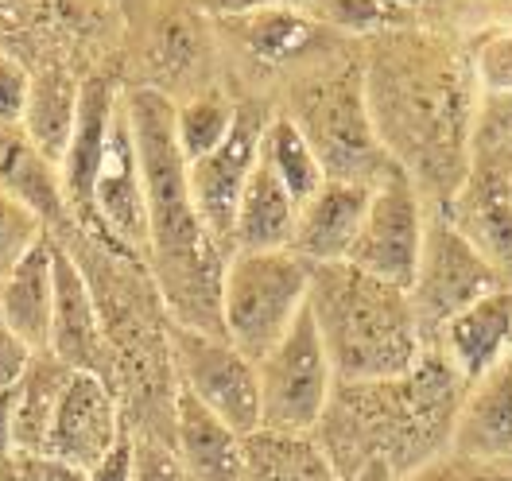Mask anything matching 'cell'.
<instances>
[{"label": "cell", "instance_id": "7402d4cb", "mask_svg": "<svg viewBox=\"0 0 512 481\" xmlns=\"http://www.w3.org/2000/svg\"><path fill=\"white\" fill-rule=\"evenodd\" d=\"M0 191L20 198L24 206H32L47 225V233L55 225L70 222L59 163H51L35 148V140L24 132V125H0Z\"/></svg>", "mask_w": 512, "mask_h": 481}, {"label": "cell", "instance_id": "3957f363", "mask_svg": "<svg viewBox=\"0 0 512 481\" xmlns=\"http://www.w3.org/2000/svg\"><path fill=\"white\" fill-rule=\"evenodd\" d=\"M462 396L466 377L450 365L447 353L427 350L404 377L334 385L315 435L346 481L369 466L404 481L450 450Z\"/></svg>", "mask_w": 512, "mask_h": 481}, {"label": "cell", "instance_id": "e0dca14e", "mask_svg": "<svg viewBox=\"0 0 512 481\" xmlns=\"http://www.w3.org/2000/svg\"><path fill=\"white\" fill-rule=\"evenodd\" d=\"M431 350L447 353V361L470 381L497 369L512 350V288H497L458 311L439 330Z\"/></svg>", "mask_w": 512, "mask_h": 481}, {"label": "cell", "instance_id": "d6986e66", "mask_svg": "<svg viewBox=\"0 0 512 481\" xmlns=\"http://www.w3.org/2000/svg\"><path fill=\"white\" fill-rule=\"evenodd\" d=\"M373 187L365 183H342L326 179L311 202L299 206V225L291 237V253L307 264H338L350 257V245L361 229L365 206H369Z\"/></svg>", "mask_w": 512, "mask_h": 481}, {"label": "cell", "instance_id": "4316f807", "mask_svg": "<svg viewBox=\"0 0 512 481\" xmlns=\"http://www.w3.org/2000/svg\"><path fill=\"white\" fill-rule=\"evenodd\" d=\"M260 160L276 171V179L288 187L291 198H295L299 206L311 202L315 191L326 183L315 148L307 144L303 129L291 121L288 113H284V117H272V121L264 125V136H260Z\"/></svg>", "mask_w": 512, "mask_h": 481}, {"label": "cell", "instance_id": "b9f144b4", "mask_svg": "<svg viewBox=\"0 0 512 481\" xmlns=\"http://www.w3.org/2000/svg\"><path fill=\"white\" fill-rule=\"evenodd\" d=\"M396 4H404V0H396Z\"/></svg>", "mask_w": 512, "mask_h": 481}, {"label": "cell", "instance_id": "d6a6232c", "mask_svg": "<svg viewBox=\"0 0 512 481\" xmlns=\"http://www.w3.org/2000/svg\"><path fill=\"white\" fill-rule=\"evenodd\" d=\"M404 481H512V462H481L447 450L443 458H435L431 466H423Z\"/></svg>", "mask_w": 512, "mask_h": 481}, {"label": "cell", "instance_id": "4fadbf2b", "mask_svg": "<svg viewBox=\"0 0 512 481\" xmlns=\"http://www.w3.org/2000/svg\"><path fill=\"white\" fill-rule=\"evenodd\" d=\"M86 229H94L97 237L113 241L117 249H125L132 257L148 253V202H144L140 156H136V140H132V125H128L125 97L117 101L105 163H101L94 187V214H90Z\"/></svg>", "mask_w": 512, "mask_h": 481}, {"label": "cell", "instance_id": "277c9868", "mask_svg": "<svg viewBox=\"0 0 512 481\" xmlns=\"http://www.w3.org/2000/svg\"><path fill=\"white\" fill-rule=\"evenodd\" d=\"M307 311L319 326L338 385L392 381L427 353L412 295L353 264H311Z\"/></svg>", "mask_w": 512, "mask_h": 481}, {"label": "cell", "instance_id": "484cf974", "mask_svg": "<svg viewBox=\"0 0 512 481\" xmlns=\"http://www.w3.org/2000/svg\"><path fill=\"white\" fill-rule=\"evenodd\" d=\"M78 94L82 82H74L66 70H39L28 90V109H24V132L35 140V148L51 163L63 160L74 117H78Z\"/></svg>", "mask_w": 512, "mask_h": 481}, {"label": "cell", "instance_id": "8d00e7d4", "mask_svg": "<svg viewBox=\"0 0 512 481\" xmlns=\"http://www.w3.org/2000/svg\"><path fill=\"white\" fill-rule=\"evenodd\" d=\"M198 12H214L225 20H237V16H253V12H272V8H307L311 0H187Z\"/></svg>", "mask_w": 512, "mask_h": 481}, {"label": "cell", "instance_id": "6da1fadb", "mask_svg": "<svg viewBox=\"0 0 512 481\" xmlns=\"http://www.w3.org/2000/svg\"><path fill=\"white\" fill-rule=\"evenodd\" d=\"M373 70L365 74V97L377 140L416 191H431L443 210L470 175L466 148L474 117V97L466 70L447 51L423 43V35L384 32ZM478 132V129H474Z\"/></svg>", "mask_w": 512, "mask_h": 481}, {"label": "cell", "instance_id": "74e56055", "mask_svg": "<svg viewBox=\"0 0 512 481\" xmlns=\"http://www.w3.org/2000/svg\"><path fill=\"white\" fill-rule=\"evenodd\" d=\"M82 481H132V427L128 423L121 431V439L113 443V450Z\"/></svg>", "mask_w": 512, "mask_h": 481}, {"label": "cell", "instance_id": "83f0119b", "mask_svg": "<svg viewBox=\"0 0 512 481\" xmlns=\"http://www.w3.org/2000/svg\"><path fill=\"white\" fill-rule=\"evenodd\" d=\"M233 28L245 35V47L260 59H268V63L299 59L322 39V28L299 8H272V12L237 16Z\"/></svg>", "mask_w": 512, "mask_h": 481}, {"label": "cell", "instance_id": "cb8c5ba5", "mask_svg": "<svg viewBox=\"0 0 512 481\" xmlns=\"http://www.w3.org/2000/svg\"><path fill=\"white\" fill-rule=\"evenodd\" d=\"M299 225V202L276 179V171L256 156L249 187L241 194L237 222H233V253H264V249H291ZM229 253V257H233Z\"/></svg>", "mask_w": 512, "mask_h": 481}, {"label": "cell", "instance_id": "d4e9b609", "mask_svg": "<svg viewBox=\"0 0 512 481\" xmlns=\"http://www.w3.org/2000/svg\"><path fill=\"white\" fill-rule=\"evenodd\" d=\"M74 369H66L59 357L51 353H35L28 377L16 388V423H12V454H28V458H47V435H51V419L59 408L66 381Z\"/></svg>", "mask_w": 512, "mask_h": 481}, {"label": "cell", "instance_id": "8992f818", "mask_svg": "<svg viewBox=\"0 0 512 481\" xmlns=\"http://www.w3.org/2000/svg\"><path fill=\"white\" fill-rule=\"evenodd\" d=\"M311 295V264L291 249L233 253L222 280V334L260 361L284 342Z\"/></svg>", "mask_w": 512, "mask_h": 481}, {"label": "cell", "instance_id": "ba28073f", "mask_svg": "<svg viewBox=\"0 0 512 481\" xmlns=\"http://www.w3.org/2000/svg\"><path fill=\"white\" fill-rule=\"evenodd\" d=\"M260 381V427L272 431H315L334 396V369L311 311L284 334L280 346L256 361Z\"/></svg>", "mask_w": 512, "mask_h": 481}, {"label": "cell", "instance_id": "5bb4252c", "mask_svg": "<svg viewBox=\"0 0 512 481\" xmlns=\"http://www.w3.org/2000/svg\"><path fill=\"white\" fill-rule=\"evenodd\" d=\"M47 353L59 357L74 373H97L113 385V353L105 342L94 288L63 245H55V311H51Z\"/></svg>", "mask_w": 512, "mask_h": 481}, {"label": "cell", "instance_id": "5b68a950", "mask_svg": "<svg viewBox=\"0 0 512 481\" xmlns=\"http://www.w3.org/2000/svg\"><path fill=\"white\" fill-rule=\"evenodd\" d=\"M288 117L315 148L326 179L377 187L392 171H400L377 140L369 97H365V78L353 66L307 82L295 94V109Z\"/></svg>", "mask_w": 512, "mask_h": 481}, {"label": "cell", "instance_id": "603a6c76", "mask_svg": "<svg viewBox=\"0 0 512 481\" xmlns=\"http://www.w3.org/2000/svg\"><path fill=\"white\" fill-rule=\"evenodd\" d=\"M241 481H346L315 431L256 427L245 435Z\"/></svg>", "mask_w": 512, "mask_h": 481}, {"label": "cell", "instance_id": "9c48e42d", "mask_svg": "<svg viewBox=\"0 0 512 481\" xmlns=\"http://www.w3.org/2000/svg\"><path fill=\"white\" fill-rule=\"evenodd\" d=\"M497 288H509V284L489 268V260L458 233V225L450 222L443 210H431L427 229H423L416 280L408 288L427 350L435 346L439 330L458 311H466L470 303H478L481 295Z\"/></svg>", "mask_w": 512, "mask_h": 481}, {"label": "cell", "instance_id": "7a4b0ae2", "mask_svg": "<svg viewBox=\"0 0 512 481\" xmlns=\"http://www.w3.org/2000/svg\"><path fill=\"white\" fill-rule=\"evenodd\" d=\"M128 125L140 156L148 202V272L163 311L175 326L222 334L225 253L194 210L187 187V156L175 140V105L160 90H132L125 97Z\"/></svg>", "mask_w": 512, "mask_h": 481}, {"label": "cell", "instance_id": "ffe728a7", "mask_svg": "<svg viewBox=\"0 0 512 481\" xmlns=\"http://www.w3.org/2000/svg\"><path fill=\"white\" fill-rule=\"evenodd\" d=\"M171 447L191 481H241L245 435H237L222 416H214L187 392H175Z\"/></svg>", "mask_w": 512, "mask_h": 481}, {"label": "cell", "instance_id": "44dd1931", "mask_svg": "<svg viewBox=\"0 0 512 481\" xmlns=\"http://www.w3.org/2000/svg\"><path fill=\"white\" fill-rule=\"evenodd\" d=\"M51 311H55V241L51 233L0 280V322L20 334L32 350L51 342Z\"/></svg>", "mask_w": 512, "mask_h": 481}, {"label": "cell", "instance_id": "52a82bcc", "mask_svg": "<svg viewBox=\"0 0 512 481\" xmlns=\"http://www.w3.org/2000/svg\"><path fill=\"white\" fill-rule=\"evenodd\" d=\"M167 350L175 388L222 416L237 435L260 427V381L256 361L245 357L225 334H206L167 319Z\"/></svg>", "mask_w": 512, "mask_h": 481}, {"label": "cell", "instance_id": "e575fe53", "mask_svg": "<svg viewBox=\"0 0 512 481\" xmlns=\"http://www.w3.org/2000/svg\"><path fill=\"white\" fill-rule=\"evenodd\" d=\"M28 90H32V74L20 70V63L0 55V125H20L24 121Z\"/></svg>", "mask_w": 512, "mask_h": 481}, {"label": "cell", "instance_id": "ab89813d", "mask_svg": "<svg viewBox=\"0 0 512 481\" xmlns=\"http://www.w3.org/2000/svg\"><path fill=\"white\" fill-rule=\"evenodd\" d=\"M501 163H505V183H509L512 194V148H501Z\"/></svg>", "mask_w": 512, "mask_h": 481}, {"label": "cell", "instance_id": "f546056e", "mask_svg": "<svg viewBox=\"0 0 512 481\" xmlns=\"http://www.w3.org/2000/svg\"><path fill=\"white\" fill-rule=\"evenodd\" d=\"M303 12L319 28L350 35H384L408 20L404 4H396V0H311Z\"/></svg>", "mask_w": 512, "mask_h": 481}, {"label": "cell", "instance_id": "8fae6325", "mask_svg": "<svg viewBox=\"0 0 512 481\" xmlns=\"http://www.w3.org/2000/svg\"><path fill=\"white\" fill-rule=\"evenodd\" d=\"M264 125H268L264 109L256 101H245V105H237V121L222 144L210 156L187 163V187H191L194 210L225 253H233V222H237L241 194L249 187V175L260 156Z\"/></svg>", "mask_w": 512, "mask_h": 481}, {"label": "cell", "instance_id": "30bf717a", "mask_svg": "<svg viewBox=\"0 0 512 481\" xmlns=\"http://www.w3.org/2000/svg\"><path fill=\"white\" fill-rule=\"evenodd\" d=\"M423 229H427L423 194L404 171H392L369 194V206H365V218L353 237L346 264L408 291L416 280L419 253H423Z\"/></svg>", "mask_w": 512, "mask_h": 481}, {"label": "cell", "instance_id": "f1b7e54d", "mask_svg": "<svg viewBox=\"0 0 512 481\" xmlns=\"http://www.w3.org/2000/svg\"><path fill=\"white\" fill-rule=\"evenodd\" d=\"M233 121H237V105L218 94L194 97L183 109H175V140H179L187 163L210 156L229 136Z\"/></svg>", "mask_w": 512, "mask_h": 481}, {"label": "cell", "instance_id": "d590c367", "mask_svg": "<svg viewBox=\"0 0 512 481\" xmlns=\"http://www.w3.org/2000/svg\"><path fill=\"white\" fill-rule=\"evenodd\" d=\"M35 353L20 334H12L4 322H0V388H16L24 377H28V369H32Z\"/></svg>", "mask_w": 512, "mask_h": 481}, {"label": "cell", "instance_id": "f35d334b", "mask_svg": "<svg viewBox=\"0 0 512 481\" xmlns=\"http://www.w3.org/2000/svg\"><path fill=\"white\" fill-rule=\"evenodd\" d=\"M55 470L59 466L47 458H28V454H4L0 458V481H51Z\"/></svg>", "mask_w": 512, "mask_h": 481}, {"label": "cell", "instance_id": "60d3db41", "mask_svg": "<svg viewBox=\"0 0 512 481\" xmlns=\"http://www.w3.org/2000/svg\"><path fill=\"white\" fill-rule=\"evenodd\" d=\"M82 478H86V474H78V470H66V466H59L51 481H82Z\"/></svg>", "mask_w": 512, "mask_h": 481}, {"label": "cell", "instance_id": "7c38bea8", "mask_svg": "<svg viewBox=\"0 0 512 481\" xmlns=\"http://www.w3.org/2000/svg\"><path fill=\"white\" fill-rule=\"evenodd\" d=\"M125 431V412L113 385L97 373H70L47 435V462L90 474Z\"/></svg>", "mask_w": 512, "mask_h": 481}, {"label": "cell", "instance_id": "ac0fdd59", "mask_svg": "<svg viewBox=\"0 0 512 481\" xmlns=\"http://www.w3.org/2000/svg\"><path fill=\"white\" fill-rule=\"evenodd\" d=\"M450 454L512 462V357L466 385L450 431Z\"/></svg>", "mask_w": 512, "mask_h": 481}, {"label": "cell", "instance_id": "ee69618b", "mask_svg": "<svg viewBox=\"0 0 512 481\" xmlns=\"http://www.w3.org/2000/svg\"><path fill=\"white\" fill-rule=\"evenodd\" d=\"M509 148H512V144H509Z\"/></svg>", "mask_w": 512, "mask_h": 481}, {"label": "cell", "instance_id": "1f68e13d", "mask_svg": "<svg viewBox=\"0 0 512 481\" xmlns=\"http://www.w3.org/2000/svg\"><path fill=\"white\" fill-rule=\"evenodd\" d=\"M132 481H191L171 439L132 431Z\"/></svg>", "mask_w": 512, "mask_h": 481}, {"label": "cell", "instance_id": "7bdbcfd3", "mask_svg": "<svg viewBox=\"0 0 512 481\" xmlns=\"http://www.w3.org/2000/svg\"><path fill=\"white\" fill-rule=\"evenodd\" d=\"M509 357H512V350H509Z\"/></svg>", "mask_w": 512, "mask_h": 481}, {"label": "cell", "instance_id": "9a60e30c", "mask_svg": "<svg viewBox=\"0 0 512 481\" xmlns=\"http://www.w3.org/2000/svg\"><path fill=\"white\" fill-rule=\"evenodd\" d=\"M443 214L512 288V194L505 183L501 148L470 167L466 183L443 206Z\"/></svg>", "mask_w": 512, "mask_h": 481}, {"label": "cell", "instance_id": "836d02e7", "mask_svg": "<svg viewBox=\"0 0 512 481\" xmlns=\"http://www.w3.org/2000/svg\"><path fill=\"white\" fill-rule=\"evenodd\" d=\"M481 86L489 94H509L512 90V35H497L478 51V70Z\"/></svg>", "mask_w": 512, "mask_h": 481}, {"label": "cell", "instance_id": "2e32d148", "mask_svg": "<svg viewBox=\"0 0 512 481\" xmlns=\"http://www.w3.org/2000/svg\"><path fill=\"white\" fill-rule=\"evenodd\" d=\"M117 101L113 86L105 78H86L82 94H78V117H74V132L66 144L63 160H59V179H63L66 214L78 229L90 225L94 214V187L105 163V148H109V132H113V117H117Z\"/></svg>", "mask_w": 512, "mask_h": 481}, {"label": "cell", "instance_id": "4dcf8cb0", "mask_svg": "<svg viewBox=\"0 0 512 481\" xmlns=\"http://www.w3.org/2000/svg\"><path fill=\"white\" fill-rule=\"evenodd\" d=\"M47 237V225L32 206L0 191V280Z\"/></svg>", "mask_w": 512, "mask_h": 481}]
</instances>
